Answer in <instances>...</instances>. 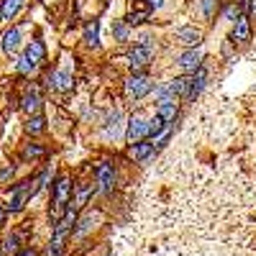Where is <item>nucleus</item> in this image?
<instances>
[{"label":"nucleus","instance_id":"9d476101","mask_svg":"<svg viewBox=\"0 0 256 256\" xmlns=\"http://www.w3.org/2000/svg\"><path fill=\"white\" fill-rule=\"evenodd\" d=\"M233 41H238V44H246L251 41V24L246 16H238L233 20Z\"/></svg>","mask_w":256,"mask_h":256},{"label":"nucleus","instance_id":"1a4fd4ad","mask_svg":"<svg viewBox=\"0 0 256 256\" xmlns=\"http://www.w3.org/2000/svg\"><path fill=\"white\" fill-rule=\"evenodd\" d=\"M177 64H180V67L184 70V72H195L198 67H202V52L198 49H190V52H184L180 59H177Z\"/></svg>","mask_w":256,"mask_h":256},{"label":"nucleus","instance_id":"bb28decb","mask_svg":"<svg viewBox=\"0 0 256 256\" xmlns=\"http://www.w3.org/2000/svg\"><path fill=\"white\" fill-rule=\"evenodd\" d=\"M113 34H116V41H128V24L126 20H118L113 26Z\"/></svg>","mask_w":256,"mask_h":256},{"label":"nucleus","instance_id":"9b49d317","mask_svg":"<svg viewBox=\"0 0 256 256\" xmlns=\"http://www.w3.org/2000/svg\"><path fill=\"white\" fill-rule=\"evenodd\" d=\"M49 84H52L54 90H59V92H67V90H72V74L67 70H56L49 77Z\"/></svg>","mask_w":256,"mask_h":256},{"label":"nucleus","instance_id":"aec40b11","mask_svg":"<svg viewBox=\"0 0 256 256\" xmlns=\"http://www.w3.org/2000/svg\"><path fill=\"white\" fill-rule=\"evenodd\" d=\"M26 131H28L31 136L44 134V131H46V120L41 118V116H34V118H28V123H26Z\"/></svg>","mask_w":256,"mask_h":256},{"label":"nucleus","instance_id":"6e6552de","mask_svg":"<svg viewBox=\"0 0 256 256\" xmlns=\"http://www.w3.org/2000/svg\"><path fill=\"white\" fill-rule=\"evenodd\" d=\"M174 38L180 41V44L195 49V46L200 44V41H202V31H200V28H195V26H182V28H177V31H174Z\"/></svg>","mask_w":256,"mask_h":256},{"label":"nucleus","instance_id":"7ed1b4c3","mask_svg":"<svg viewBox=\"0 0 256 256\" xmlns=\"http://www.w3.org/2000/svg\"><path fill=\"white\" fill-rule=\"evenodd\" d=\"M70 192H72V184L67 177H59L56 184H54V205H52V216L59 220L64 216V210L70 205Z\"/></svg>","mask_w":256,"mask_h":256},{"label":"nucleus","instance_id":"f3484780","mask_svg":"<svg viewBox=\"0 0 256 256\" xmlns=\"http://www.w3.org/2000/svg\"><path fill=\"white\" fill-rule=\"evenodd\" d=\"M38 108H41V98H38V92H36V90L26 92L24 102H20V110L28 113V116H34V113H38Z\"/></svg>","mask_w":256,"mask_h":256},{"label":"nucleus","instance_id":"473e14b6","mask_svg":"<svg viewBox=\"0 0 256 256\" xmlns=\"http://www.w3.org/2000/svg\"><path fill=\"white\" fill-rule=\"evenodd\" d=\"M3 218H6V210H3V208H0V223H3Z\"/></svg>","mask_w":256,"mask_h":256},{"label":"nucleus","instance_id":"6ab92c4d","mask_svg":"<svg viewBox=\"0 0 256 256\" xmlns=\"http://www.w3.org/2000/svg\"><path fill=\"white\" fill-rule=\"evenodd\" d=\"M20 241H24V238H20V233H10V236L3 241V248H0V251H3V254H18L20 251Z\"/></svg>","mask_w":256,"mask_h":256},{"label":"nucleus","instance_id":"4468645a","mask_svg":"<svg viewBox=\"0 0 256 256\" xmlns=\"http://www.w3.org/2000/svg\"><path fill=\"white\" fill-rule=\"evenodd\" d=\"M20 49V28H10L3 34V52L6 54H16Z\"/></svg>","mask_w":256,"mask_h":256},{"label":"nucleus","instance_id":"c756f323","mask_svg":"<svg viewBox=\"0 0 256 256\" xmlns=\"http://www.w3.org/2000/svg\"><path fill=\"white\" fill-rule=\"evenodd\" d=\"M148 6H152L154 10H162L164 8V0H148Z\"/></svg>","mask_w":256,"mask_h":256},{"label":"nucleus","instance_id":"a878e982","mask_svg":"<svg viewBox=\"0 0 256 256\" xmlns=\"http://www.w3.org/2000/svg\"><path fill=\"white\" fill-rule=\"evenodd\" d=\"M200 6H202V16L205 18H212L218 10V0H200Z\"/></svg>","mask_w":256,"mask_h":256},{"label":"nucleus","instance_id":"f8f14e48","mask_svg":"<svg viewBox=\"0 0 256 256\" xmlns=\"http://www.w3.org/2000/svg\"><path fill=\"white\" fill-rule=\"evenodd\" d=\"M123 113L120 110H116L110 118H108V126H105V136L108 138H120L123 136Z\"/></svg>","mask_w":256,"mask_h":256},{"label":"nucleus","instance_id":"c85d7f7f","mask_svg":"<svg viewBox=\"0 0 256 256\" xmlns=\"http://www.w3.org/2000/svg\"><path fill=\"white\" fill-rule=\"evenodd\" d=\"M13 177V166H6V169H0V184H3L6 180Z\"/></svg>","mask_w":256,"mask_h":256},{"label":"nucleus","instance_id":"ddd939ff","mask_svg":"<svg viewBox=\"0 0 256 256\" xmlns=\"http://www.w3.org/2000/svg\"><path fill=\"white\" fill-rule=\"evenodd\" d=\"M128 156H131L134 162H146L148 156H154V146L138 141V144H134L131 148H128Z\"/></svg>","mask_w":256,"mask_h":256},{"label":"nucleus","instance_id":"2eb2a0df","mask_svg":"<svg viewBox=\"0 0 256 256\" xmlns=\"http://www.w3.org/2000/svg\"><path fill=\"white\" fill-rule=\"evenodd\" d=\"M24 56H26V59H31V62L36 64V67H38V64L44 62V56H46V49H44V44H41V41L36 38V41H31V44L26 46Z\"/></svg>","mask_w":256,"mask_h":256},{"label":"nucleus","instance_id":"0eeeda50","mask_svg":"<svg viewBox=\"0 0 256 256\" xmlns=\"http://www.w3.org/2000/svg\"><path fill=\"white\" fill-rule=\"evenodd\" d=\"M177 98H159V102H156V116L166 123V126H172L174 123V118H177Z\"/></svg>","mask_w":256,"mask_h":256},{"label":"nucleus","instance_id":"cd10ccee","mask_svg":"<svg viewBox=\"0 0 256 256\" xmlns=\"http://www.w3.org/2000/svg\"><path fill=\"white\" fill-rule=\"evenodd\" d=\"M146 18H148V10H138V13H131V16H128L126 24H128V26H138V24H144Z\"/></svg>","mask_w":256,"mask_h":256},{"label":"nucleus","instance_id":"4be33fe9","mask_svg":"<svg viewBox=\"0 0 256 256\" xmlns=\"http://www.w3.org/2000/svg\"><path fill=\"white\" fill-rule=\"evenodd\" d=\"M164 128H166V123H164V120H162L159 116H154L152 120H148V136L154 138L156 134H162V131H164Z\"/></svg>","mask_w":256,"mask_h":256},{"label":"nucleus","instance_id":"b1692460","mask_svg":"<svg viewBox=\"0 0 256 256\" xmlns=\"http://www.w3.org/2000/svg\"><path fill=\"white\" fill-rule=\"evenodd\" d=\"M16 67H18L20 74H31V72L36 70V64H34L31 59H26V56H18V64H16Z\"/></svg>","mask_w":256,"mask_h":256},{"label":"nucleus","instance_id":"393cba45","mask_svg":"<svg viewBox=\"0 0 256 256\" xmlns=\"http://www.w3.org/2000/svg\"><path fill=\"white\" fill-rule=\"evenodd\" d=\"M92 195V184H84L82 190H80V195H77V202H74V208H84L88 205V198Z\"/></svg>","mask_w":256,"mask_h":256},{"label":"nucleus","instance_id":"7c9ffc66","mask_svg":"<svg viewBox=\"0 0 256 256\" xmlns=\"http://www.w3.org/2000/svg\"><path fill=\"white\" fill-rule=\"evenodd\" d=\"M248 10H251V16H256V0H248Z\"/></svg>","mask_w":256,"mask_h":256},{"label":"nucleus","instance_id":"f03ea898","mask_svg":"<svg viewBox=\"0 0 256 256\" xmlns=\"http://www.w3.org/2000/svg\"><path fill=\"white\" fill-rule=\"evenodd\" d=\"M154 88H156V84H154L152 77H146V74H134L131 80L126 82V95L131 98L134 102H138V100H144L148 92H152Z\"/></svg>","mask_w":256,"mask_h":256},{"label":"nucleus","instance_id":"5701e85b","mask_svg":"<svg viewBox=\"0 0 256 256\" xmlns=\"http://www.w3.org/2000/svg\"><path fill=\"white\" fill-rule=\"evenodd\" d=\"M38 156H44V146L28 144V146H26V152H24V159H38Z\"/></svg>","mask_w":256,"mask_h":256},{"label":"nucleus","instance_id":"39448f33","mask_svg":"<svg viewBox=\"0 0 256 256\" xmlns=\"http://www.w3.org/2000/svg\"><path fill=\"white\" fill-rule=\"evenodd\" d=\"M128 141L131 144H138L148 136V118H144L141 113H136L131 120H128V131H126Z\"/></svg>","mask_w":256,"mask_h":256},{"label":"nucleus","instance_id":"f257e3e1","mask_svg":"<svg viewBox=\"0 0 256 256\" xmlns=\"http://www.w3.org/2000/svg\"><path fill=\"white\" fill-rule=\"evenodd\" d=\"M154 49H156V44L152 41V36H141V41L131 49V54H128V64H131V70L134 72H141L146 64L152 62Z\"/></svg>","mask_w":256,"mask_h":256},{"label":"nucleus","instance_id":"2f4dec72","mask_svg":"<svg viewBox=\"0 0 256 256\" xmlns=\"http://www.w3.org/2000/svg\"><path fill=\"white\" fill-rule=\"evenodd\" d=\"M16 256H34V251H18Z\"/></svg>","mask_w":256,"mask_h":256},{"label":"nucleus","instance_id":"412c9836","mask_svg":"<svg viewBox=\"0 0 256 256\" xmlns=\"http://www.w3.org/2000/svg\"><path fill=\"white\" fill-rule=\"evenodd\" d=\"M98 220H100L98 212H95V216H84L82 220H77V223H80V228H77V236H84L88 230H92V226H95Z\"/></svg>","mask_w":256,"mask_h":256},{"label":"nucleus","instance_id":"dca6fc26","mask_svg":"<svg viewBox=\"0 0 256 256\" xmlns=\"http://www.w3.org/2000/svg\"><path fill=\"white\" fill-rule=\"evenodd\" d=\"M26 0H3V6H0V20H13L16 13L24 8Z\"/></svg>","mask_w":256,"mask_h":256},{"label":"nucleus","instance_id":"20e7f679","mask_svg":"<svg viewBox=\"0 0 256 256\" xmlns=\"http://www.w3.org/2000/svg\"><path fill=\"white\" fill-rule=\"evenodd\" d=\"M31 182H20L10 190V195H8V210L10 212H18V210H24L26 202L31 200Z\"/></svg>","mask_w":256,"mask_h":256},{"label":"nucleus","instance_id":"a211bd4d","mask_svg":"<svg viewBox=\"0 0 256 256\" xmlns=\"http://www.w3.org/2000/svg\"><path fill=\"white\" fill-rule=\"evenodd\" d=\"M84 41H88V46H92V49L100 46V24L98 20L88 24V28H84Z\"/></svg>","mask_w":256,"mask_h":256},{"label":"nucleus","instance_id":"423d86ee","mask_svg":"<svg viewBox=\"0 0 256 256\" xmlns=\"http://www.w3.org/2000/svg\"><path fill=\"white\" fill-rule=\"evenodd\" d=\"M113 187H116V166L110 162H102L98 166V190L102 195H108V192H113Z\"/></svg>","mask_w":256,"mask_h":256}]
</instances>
